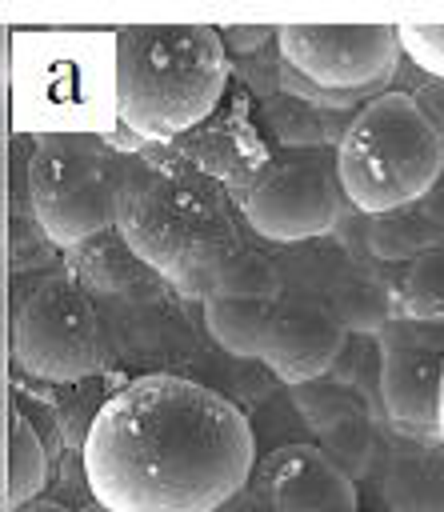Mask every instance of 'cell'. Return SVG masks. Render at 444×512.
<instances>
[{
	"label": "cell",
	"mask_w": 444,
	"mask_h": 512,
	"mask_svg": "<svg viewBox=\"0 0 444 512\" xmlns=\"http://www.w3.org/2000/svg\"><path fill=\"white\" fill-rule=\"evenodd\" d=\"M256 436L244 412L184 376L116 388L84 436L92 500L112 512H216L248 488Z\"/></svg>",
	"instance_id": "obj_1"
},
{
	"label": "cell",
	"mask_w": 444,
	"mask_h": 512,
	"mask_svg": "<svg viewBox=\"0 0 444 512\" xmlns=\"http://www.w3.org/2000/svg\"><path fill=\"white\" fill-rule=\"evenodd\" d=\"M116 232L184 300H208L216 276L248 248L228 188L180 156L132 160Z\"/></svg>",
	"instance_id": "obj_2"
},
{
	"label": "cell",
	"mask_w": 444,
	"mask_h": 512,
	"mask_svg": "<svg viewBox=\"0 0 444 512\" xmlns=\"http://www.w3.org/2000/svg\"><path fill=\"white\" fill-rule=\"evenodd\" d=\"M228 88V44L208 24H128L112 40L116 120L140 144L196 132Z\"/></svg>",
	"instance_id": "obj_3"
},
{
	"label": "cell",
	"mask_w": 444,
	"mask_h": 512,
	"mask_svg": "<svg viewBox=\"0 0 444 512\" xmlns=\"http://www.w3.org/2000/svg\"><path fill=\"white\" fill-rule=\"evenodd\" d=\"M444 172V136L412 92L372 96L336 140V180L352 208L384 216L412 208Z\"/></svg>",
	"instance_id": "obj_4"
},
{
	"label": "cell",
	"mask_w": 444,
	"mask_h": 512,
	"mask_svg": "<svg viewBox=\"0 0 444 512\" xmlns=\"http://www.w3.org/2000/svg\"><path fill=\"white\" fill-rule=\"evenodd\" d=\"M132 156L92 132H44L28 160L32 220L52 248H80L116 228Z\"/></svg>",
	"instance_id": "obj_5"
},
{
	"label": "cell",
	"mask_w": 444,
	"mask_h": 512,
	"mask_svg": "<svg viewBox=\"0 0 444 512\" xmlns=\"http://www.w3.org/2000/svg\"><path fill=\"white\" fill-rule=\"evenodd\" d=\"M12 356L28 376L48 384H76L100 372L104 328L80 280L56 272L16 304Z\"/></svg>",
	"instance_id": "obj_6"
},
{
	"label": "cell",
	"mask_w": 444,
	"mask_h": 512,
	"mask_svg": "<svg viewBox=\"0 0 444 512\" xmlns=\"http://www.w3.org/2000/svg\"><path fill=\"white\" fill-rule=\"evenodd\" d=\"M280 64L340 108L380 96L400 60L396 24H280Z\"/></svg>",
	"instance_id": "obj_7"
},
{
	"label": "cell",
	"mask_w": 444,
	"mask_h": 512,
	"mask_svg": "<svg viewBox=\"0 0 444 512\" xmlns=\"http://www.w3.org/2000/svg\"><path fill=\"white\" fill-rule=\"evenodd\" d=\"M340 200L336 160L324 164L320 156H292L268 164L240 196V208L256 236L288 244L324 236L340 216Z\"/></svg>",
	"instance_id": "obj_8"
},
{
	"label": "cell",
	"mask_w": 444,
	"mask_h": 512,
	"mask_svg": "<svg viewBox=\"0 0 444 512\" xmlns=\"http://www.w3.org/2000/svg\"><path fill=\"white\" fill-rule=\"evenodd\" d=\"M348 328L336 320L328 300L312 296H280L264 364L292 388H304L332 372V364L344 356Z\"/></svg>",
	"instance_id": "obj_9"
},
{
	"label": "cell",
	"mask_w": 444,
	"mask_h": 512,
	"mask_svg": "<svg viewBox=\"0 0 444 512\" xmlns=\"http://www.w3.org/2000/svg\"><path fill=\"white\" fill-rule=\"evenodd\" d=\"M440 380H444V348L428 340H384L380 360V400L388 420L404 436H436L440 412Z\"/></svg>",
	"instance_id": "obj_10"
},
{
	"label": "cell",
	"mask_w": 444,
	"mask_h": 512,
	"mask_svg": "<svg viewBox=\"0 0 444 512\" xmlns=\"http://www.w3.org/2000/svg\"><path fill=\"white\" fill-rule=\"evenodd\" d=\"M264 496L276 512H360L356 484L316 444H288L264 468Z\"/></svg>",
	"instance_id": "obj_11"
},
{
	"label": "cell",
	"mask_w": 444,
	"mask_h": 512,
	"mask_svg": "<svg viewBox=\"0 0 444 512\" xmlns=\"http://www.w3.org/2000/svg\"><path fill=\"white\" fill-rule=\"evenodd\" d=\"M176 144H180V160H188L192 168L216 176L224 188L228 184H240L244 172L260 176L268 168V160H264L252 128H244L240 120H220L212 128H196V132H188Z\"/></svg>",
	"instance_id": "obj_12"
},
{
	"label": "cell",
	"mask_w": 444,
	"mask_h": 512,
	"mask_svg": "<svg viewBox=\"0 0 444 512\" xmlns=\"http://www.w3.org/2000/svg\"><path fill=\"white\" fill-rule=\"evenodd\" d=\"M272 316H276V304H264V300H204L208 336L228 356H240V360H264Z\"/></svg>",
	"instance_id": "obj_13"
},
{
	"label": "cell",
	"mask_w": 444,
	"mask_h": 512,
	"mask_svg": "<svg viewBox=\"0 0 444 512\" xmlns=\"http://www.w3.org/2000/svg\"><path fill=\"white\" fill-rule=\"evenodd\" d=\"M332 312L348 332H384L400 312V292H392L372 272H348L332 288Z\"/></svg>",
	"instance_id": "obj_14"
},
{
	"label": "cell",
	"mask_w": 444,
	"mask_h": 512,
	"mask_svg": "<svg viewBox=\"0 0 444 512\" xmlns=\"http://www.w3.org/2000/svg\"><path fill=\"white\" fill-rule=\"evenodd\" d=\"M48 476V452L36 436V428L12 412L8 416V476H4V508L16 512L20 504L36 500V492L44 488Z\"/></svg>",
	"instance_id": "obj_15"
},
{
	"label": "cell",
	"mask_w": 444,
	"mask_h": 512,
	"mask_svg": "<svg viewBox=\"0 0 444 512\" xmlns=\"http://www.w3.org/2000/svg\"><path fill=\"white\" fill-rule=\"evenodd\" d=\"M80 248H88V256L76 252L72 256V272L84 284L100 288V292H124V284H136V276L144 272V264L136 260V252L124 244V236L116 228L96 236V240H88V244H80Z\"/></svg>",
	"instance_id": "obj_16"
},
{
	"label": "cell",
	"mask_w": 444,
	"mask_h": 512,
	"mask_svg": "<svg viewBox=\"0 0 444 512\" xmlns=\"http://www.w3.org/2000/svg\"><path fill=\"white\" fill-rule=\"evenodd\" d=\"M400 316L416 324H444V248L420 252L400 280Z\"/></svg>",
	"instance_id": "obj_17"
},
{
	"label": "cell",
	"mask_w": 444,
	"mask_h": 512,
	"mask_svg": "<svg viewBox=\"0 0 444 512\" xmlns=\"http://www.w3.org/2000/svg\"><path fill=\"white\" fill-rule=\"evenodd\" d=\"M280 296H284V276H280V268H276L264 252L244 248V252L216 276L208 300H264V304H276Z\"/></svg>",
	"instance_id": "obj_18"
},
{
	"label": "cell",
	"mask_w": 444,
	"mask_h": 512,
	"mask_svg": "<svg viewBox=\"0 0 444 512\" xmlns=\"http://www.w3.org/2000/svg\"><path fill=\"white\" fill-rule=\"evenodd\" d=\"M264 128L280 140V144H288V148H308V144H320L328 132H324V116H320V108H312L308 100H300V96H272L268 104H264Z\"/></svg>",
	"instance_id": "obj_19"
},
{
	"label": "cell",
	"mask_w": 444,
	"mask_h": 512,
	"mask_svg": "<svg viewBox=\"0 0 444 512\" xmlns=\"http://www.w3.org/2000/svg\"><path fill=\"white\" fill-rule=\"evenodd\" d=\"M420 228H424V220H412L404 208H396V212L372 216L368 244H372V252H376L380 260H408V264H412L420 252L436 248V244H428V236H424Z\"/></svg>",
	"instance_id": "obj_20"
},
{
	"label": "cell",
	"mask_w": 444,
	"mask_h": 512,
	"mask_svg": "<svg viewBox=\"0 0 444 512\" xmlns=\"http://www.w3.org/2000/svg\"><path fill=\"white\" fill-rule=\"evenodd\" d=\"M396 36L416 68H424L432 80H444V24L404 20V24H396Z\"/></svg>",
	"instance_id": "obj_21"
},
{
	"label": "cell",
	"mask_w": 444,
	"mask_h": 512,
	"mask_svg": "<svg viewBox=\"0 0 444 512\" xmlns=\"http://www.w3.org/2000/svg\"><path fill=\"white\" fill-rule=\"evenodd\" d=\"M416 104H420V112L436 124V132L444 136V80H432L424 92H416Z\"/></svg>",
	"instance_id": "obj_22"
},
{
	"label": "cell",
	"mask_w": 444,
	"mask_h": 512,
	"mask_svg": "<svg viewBox=\"0 0 444 512\" xmlns=\"http://www.w3.org/2000/svg\"><path fill=\"white\" fill-rule=\"evenodd\" d=\"M216 512H276V508L268 504V496H264V488H260V484H256V488L248 484L244 492H236V496H232L228 504H220Z\"/></svg>",
	"instance_id": "obj_23"
},
{
	"label": "cell",
	"mask_w": 444,
	"mask_h": 512,
	"mask_svg": "<svg viewBox=\"0 0 444 512\" xmlns=\"http://www.w3.org/2000/svg\"><path fill=\"white\" fill-rule=\"evenodd\" d=\"M264 36H268L264 24H252V28H228V32H224V44H232V48H260Z\"/></svg>",
	"instance_id": "obj_24"
},
{
	"label": "cell",
	"mask_w": 444,
	"mask_h": 512,
	"mask_svg": "<svg viewBox=\"0 0 444 512\" xmlns=\"http://www.w3.org/2000/svg\"><path fill=\"white\" fill-rule=\"evenodd\" d=\"M16 512H68V508L56 504V500H28V504H20Z\"/></svg>",
	"instance_id": "obj_25"
},
{
	"label": "cell",
	"mask_w": 444,
	"mask_h": 512,
	"mask_svg": "<svg viewBox=\"0 0 444 512\" xmlns=\"http://www.w3.org/2000/svg\"><path fill=\"white\" fill-rule=\"evenodd\" d=\"M436 440L444 444V380H440V412H436Z\"/></svg>",
	"instance_id": "obj_26"
},
{
	"label": "cell",
	"mask_w": 444,
	"mask_h": 512,
	"mask_svg": "<svg viewBox=\"0 0 444 512\" xmlns=\"http://www.w3.org/2000/svg\"><path fill=\"white\" fill-rule=\"evenodd\" d=\"M80 512H112V508H104V504H100V500H88V504H84V508H80Z\"/></svg>",
	"instance_id": "obj_27"
}]
</instances>
